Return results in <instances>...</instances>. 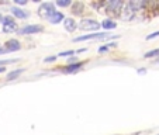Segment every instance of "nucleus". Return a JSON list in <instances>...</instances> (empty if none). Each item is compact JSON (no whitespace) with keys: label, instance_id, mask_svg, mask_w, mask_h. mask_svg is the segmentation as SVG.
Returning a JSON list of instances; mask_svg holds the SVG:
<instances>
[{"label":"nucleus","instance_id":"nucleus-25","mask_svg":"<svg viewBox=\"0 0 159 135\" xmlns=\"http://www.w3.org/2000/svg\"><path fill=\"white\" fill-rule=\"evenodd\" d=\"M3 72H6V68H4V66H2V68H0V73H3Z\"/></svg>","mask_w":159,"mask_h":135},{"label":"nucleus","instance_id":"nucleus-3","mask_svg":"<svg viewBox=\"0 0 159 135\" xmlns=\"http://www.w3.org/2000/svg\"><path fill=\"white\" fill-rule=\"evenodd\" d=\"M78 27L84 31H97L102 27V23H99V21L94 20V18H83V20L79 21Z\"/></svg>","mask_w":159,"mask_h":135},{"label":"nucleus","instance_id":"nucleus-17","mask_svg":"<svg viewBox=\"0 0 159 135\" xmlns=\"http://www.w3.org/2000/svg\"><path fill=\"white\" fill-rule=\"evenodd\" d=\"M155 56H159V48H155L152 51H148L147 54H144V58L145 59H151V58H155Z\"/></svg>","mask_w":159,"mask_h":135},{"label":"nucleus","instance_id":"nucleus-8","mask_svg":"<svg viewBox=\"0 0 159 135\" xmlns=\"http://www.w3.org/2000/svg\"><path fill=\"white\" fill-rule=\"evenodd\" d=\"M6 47H4V51L6 52H16V51H20L21 49V42L16 38H11L6 42Z\"/></svg>","mask_w":159,"mask_h":135},{"label":"nucleus","instance_id":"nucleus-2","mask_svg":"<svg viewBox=\"0 0 159 135\" xmlns=\"http://www.w3.org/2000/svg\"><path fill=\"white\" fill-rule=\"evenodd\" d=\"M123 9H124V3L120 2V0H110L104 6L106 13H108V14H111V16H118V17H120Z\"/></svg>","mask_w":159,"mask_h":135},{"label":"nucleus","instance_id":"nucleus-26","mask_svg":"<svg viewBox=\"0 0 159 135\" xmlns=\"http://www.w3.org/2000/svg\"><path fill=\"white\" fill-rule=\"evenodd\" d=\"M3 52H6V51H4V48H2V45H0V54H3Z\"/></svg>","mask_w":159,"mask_h":135},{"label":"nucleus","instance_id":"nucleus-13","mask_svg":"<svg viewBox=\"0 0 159 135\" xmlns=\"http://www.w3.org/2000/svg\"><path fill=\"white\" fill-rule=\"evenodd\" d=\"M24 68H20V69H14V70H11V72L9 73V75L6 76V80L7 82H11V80H16V79L18 78V76L21 75V73L24 72Z\"/></svg>","mask_w":159,"mask_h":135},{"label":"nucleus","instance_id":"nucleus-10","mask_svg":"<svg viewBox=\"0 0 159 135\" xmlns=\"http://www.w3.org/2000/svg\"><path fill=\"white\" fill-rule=\"evenodd\" d=\"M78 23H76L75 20H73L72 17H66L65 20H63V27H65V30L68 31V33H73V31L78 30Z\"/></svg>","mask_w":159,"mask_h":135},{"label":"nucleus","instance_id":"nucleus-14","mask_svg":"<svg viewBox=\"0 0 159 135\" xmlns=\"http://www.w3.org/2000/svg\"><path fill=\"white\" fill-rule=\"evenodd\" d=\"M102 27L104 30H113V28L117 27V23H116L113 18H106V20L102 21Z\"/></svg>","mask_w":159,"mask_h":135},{"label":"nucleus","instance_id":"nucleus-11","mask_svg":"<svg viewBox=\"0 0 159 135\" xmlns=\"http://www.w3.org/2000/svg\"><path fill=\"white\" fill-rule=\"evenodd\" d=\"M83 65H84V62L72 63V65L65 66V69H62V72H63V73H75V72H78V70L83 69Z\"/></svg>","mask_w":159,"mask_h":135},{"label":"nucleus","instance_id":"nucleus-16","mask_svg":"<svg viewBox=\"0 0 159 135\" xmlns=\"http://www.w3.org/2000/svg\"><path fill=\"white\" fill-rule=\"evenodd\" d=\"M116 47H117V42H108V44L103 45V47H99V49H97V51H99L100 54H103V52H107L108 49L116 48Z\"/></svg>","mask_w":159,"mask_h":135},{"label":"nucleus","instance_id":"nucleus-19","mask_svg":"<svg viewBox=\"0 0 159 135\" xmlns=\"http://www.w3.org/2000/svg\"><path fill=\"white\" fill-rule=\"evenodd\" d=\"M57 6L68 7V6H72V2H70V0H59V2H57Z\"/></svg>","mask_w":159,"mask_h":135},{"label":"nucleus","instance_id":"nucleus-12","mask_svg":"<svg viewBox=\"0 0 159 135\" xmlns=\"http://www.w3.org/2000/svg\"><path fill=\"white\" fill-rule=\"evenodd\" d=\"M65 16H63V13L62 11H55L54 14H52V17L49 18V23H51V24H59L61 21H63L65 20Z\"/></svg>","mask_w":159,"mask_h":135},{"label":"nucleus","instance_id":"nucleus-18","mask_svg":"<svg viewBox=\"0 0 159 135\" xmlns=\"http://www.w3.org/2000/svg\"><path fill=\"white\" fill-rule=\"evenodd\" d=\"M76 51H63V52H59L58 54V58H66V56H72L75 55Z\"/></svg>","mask_w":159,"mask_h":135},{"label":"nucleus","instance_id":"nucleus-22","mask_svg":"<svg viewBox=\"0 0 159 135\" xmlns=\"http://www.w3.org/2000/svg\"><path fill=\"white\" fill-rule=\"evenodd\" d=\"M156 37H159V31H155V33H152V34H149V35H147V41H151V39H153V38H156Z\"/></svg>","mask_w":159,"mask_h":135},{"label":"nucleus","instance_id":"nucleus-28","mask_svg":"<svg viewBox=\"0 0 159 135\" xmlns=\"http://www.w3.org/2000/svg\"><path fill=\"white\" fill-rule=\"evenodd\" d=\"M158 135H159V134H158Z\"/></svg>","mask_w":159,"mask_h":135},{"label":"nucleus","instance_id":"nucleus-21","mask_svg":"<svg viewBox=\"0 0 159 135\" xmlns=\"http://www.w3.org/2000/svg\"><path fill=\"white\" fill-rule=\"evenodd\" d=\"M57 59H58V55H52V56L44 58V62H45V63H49V62H55Z\"/></svg>","mask_w":159,"mask_h":135},{"label":"nucleus","instance_id":"nucleus-6","mask_svg":"<svg viewBox=\"0 0 159 135\" xmlns=\"http://www.w3.org/2000/svg\"><path fill=\"white\" fill-rule=\"evenodd\" d=\"M3 33H13V31H18L17 28V23H16L14 17L11 16H6L3 18Z\"/></svg>","mask_w":159,"mask_h":135},{"label":"nucleus","instance_id":"nucleus-1","mask_svg":"<svg viewBox=\"0 0 159 135\" xmlns=\"http://www.w3.org/2000/svg\"><path fill=\"white\" fill-rule=\"evenodd\" d=\"M55 11H57V9H55V4L54 3H49V2L41 3V4H39V7H38V10H37V13H38L39 17L45 18V20H49Z\"/></svg>","mask_w":159,"mask_h":135},{"label":"nucleus","instance_id":"nucleus-5","mask_svg":"<svg viewBox=\"0 0 159 135\" xmlns=\"http://www.w3.org/2000/svg\"><path fill=\"white\" fill-rule=\"evenodd\" d=\"M110 38V34L107 33H93V34H86V35H80L73 38V42H82V41H89V39H106Z\"/></svg>","mask_w":159,"mask_h":135},{"label":"nucleus","instance_id":"nucleus-15","mask_svg":"<svg viewBox=\"0 0 159 135\" xmlns=\"http://www.w3.org/2000/svg\"><path fill=\"white\" fill-rule=\"evenodd\" d=\"M83 7H84L83 3H79V2H76V3H72V13L75 16L82 14V13H83Z\"/></svg>","mask_w":159,"mask_h":135},{"label":"nucleus","instance_id":"nucleus-24","mask_svg":"<svg viewBox=\"0 0 159 135\" xmlns=\"http://www.w3.org/2000/svg\"><path fill=\"white\" fill-rule=\"evenodd\" d=\"M145 72H147V69H138V73H139V75H142V73H145Z\"/></svg>","mask_w":159,"mask_h":135},{"label":"nucleus","instance_id":"nucleus-20","mask_svg":"<svg viewBox=\"0 0 159 135\" xmlns=\"http://www.w3.org/2000/svg\"><path fill=\"white\" fill-rule=\"evenodd\" d=\"M20 59H3V61H0V66H4V65H9V63H16L18 62Z\"/></svg>","mask_w":159,"mask_h":135},{"label":"nucleus","instance_id":"nucleus-27","mask_svg":"<svg viewBox=\"0 0 159 135\" xmlns=\"http://www.w3.org/2000/svg\"><path fill=\"white\" fill-rule=\"evenodd\" d=\"M3 18H4V17H3L2 14H0V23H3Z\"/></svg>","mask_w":159,"mask_h":135},{"label":"nucleus","instance_id":"nucleus-4","mask_svg":"<svg viewBox=\"0 0 159 135\" xmlns=\"http://www.w3.org/2000/svg\"><path fill=\"white\" fill-rule=\"evenodd\" d=\"M44 31V25L41 24H27L17 31L20 35H34V34H41Z\"/></svg>","mask_w":159,"mask_h":135},{"label":"nucleus","instance_id":"nucleus-7","mask_svg":"<svg viewBox=\"0 0 159 135\" xmlns=\"http://www.w3.org/2000/svg\"><path fill=\"white\" fill-rule=\"evenodd\" d=\"M135 14H137V11L132 9L131 4L125 3V4H124L123 11H121V14H120V18H121V20H124V21H131L132 18L135 17Z\"/></svg>","mask_w":159,"mask_h":135},{"label":"nucleus","instance_id":"nucleus-9","mask_svg":"<svg viewBox=\"0 0 159 135\" xmlns=\"http://www.w3.org/2000/svg\"><path fill=\"white\" fill-rule=\"evenodd\" d=\"M10 11H11V14L14 16L16 18H20V20H27V18L30 17V11L18 9V7H16V6H13L11 9H10Z\"/></svg>","mask_w":159,"mask_h":135},{"label":"nucleus","instance_id":"nucleus-23","mask_svg":"<svg viewBox=\"0 0 159 135\" xmlns=\"http://www.w3.org/2000/svg\"><path fill=\"white\" fill-rule=\"evenodd\" d=\"M16 4H21V6H24V4H27V2H25V0H16Z\"/></svg>","mask_w":159,"mask_h":135}]
</instances>
